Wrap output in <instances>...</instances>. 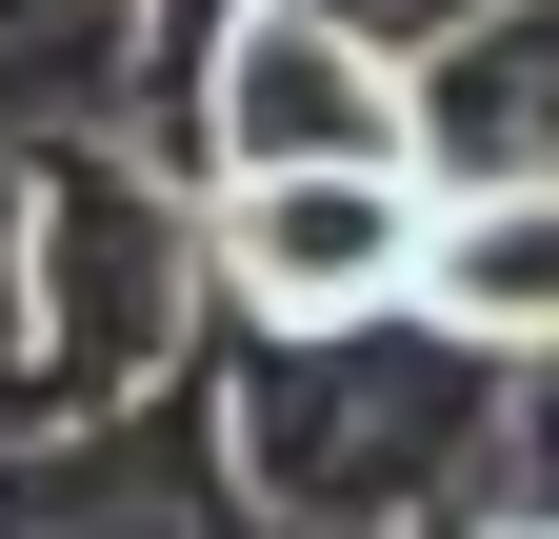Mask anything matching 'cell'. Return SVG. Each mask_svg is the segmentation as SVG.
I'll use <instances>...</instances> for the list:
<instances>
[{
	"mask_svg": "<svg viewBox=\"0 0 559 539\" xmlns=\"http://www.w3.org/2000/svg\"><path fill=\"white\" fill-rule=\"evenodd\" d=\"M221 340V260H200V160L160 120H81L21 141V340H0V420H120Z\"/></svg>",
	"mask_w": 559,
	"mask_h": 539,
	"instance_id": "cell-2",
	"label": "cell"
},
{
	"mask_svg": "<svg viewBox=\"0 0 559 539\" xmlns=\"http://www.w3.org/2000/svg\"><path fill=\"white\" fill-rule=\"evenodd\" d=\"M0 340H21V160H0Z\"/></svg>",
	"mask_w": 559,
	"mask_h": 539,
	"instance_id": "cell-11",
	"label": "cell"
},
{
	"mask_svg": "<svg viewBox=\"0 0 559 539\" xmlns=\"http://www.w3.org/2000/svg\"><path fill=\"white\" fill-rule=\"evenodd\" d=\"M0 539H300V519L260 500L221 340H200L160 399H120V420H0Z\"/></svg>",
	"mask_w": 559,
	"mask_h": 539,
	"instance_id": "cell-3",
	"label": "cell"
},
{
	"mask_svg": "<svg viewBox=\"0 0 559 539\" xmlns=\"http://www.w3.org/2000/svg\"><path fill=\"white\" fill-rule=\"evenodd\" d=\"M221 399H240V459L300 539H419L460 519L479 480L520 459V360H479L460 320H221Z\"/></svg>",
	"mask_w": 559,
	"mask_h": 539,
	"instance_id": "cell-1",
	"label": "cell"
},
{
	"mask_svg": "<svg viewBox=\"0 0 559 539\" xmlns=\"http://www.w3.org/2000/svg\"><path fill=\"white\" fill-rule=\"evenodd\" d=\"M419 180H559V0H500L419 60Z\"/></svg>",
	"mask_w": 559,
	"mask_h": 539,
	"instance_id": "cell-7",
	"label": "cell"
},
{
	"mask_svg": "<svg viewBox=\"0 0 559 539\" xmlns=\"http://www.w3.org/2000/svg\"><path fill=\"white\" fill-rule=\"evenodd\" d=\"M221 21H240V0H160V100H180V60L221 40Z\"/></svg>",
	"mask_w": 559,
	"mask_h": 539,
	"instance_id": "cell-10",
	"label": "cell"
},
{
	"mask_svg": "<svg viewBox=\"0 0 559 539\" xmlns=\"http://www.w3.org/2000/svg\"><path fill=\"white\" fill-rule=\"evenodd\" d=\"M81 120H160V0H0V160Z\"/></svg>",
	"mask_w": 559,
	"mask_h": 539,
	"instance_id": "cell-8",
	"label": "cell"
},
{
	"mask_svg": "<svg viewBox=\"0 0 559 539\" xmlns=\"http://www.w3.org/2000/svg\"><path fill=\"white\" fill-rule=\"evenodd\" d=\"M160 141H180L200 180H320V160H360V180H419V60L340 40L320 0H240V21L180 60Z\"/></svg>",
	"mask_w": 559,
	"mask_h": 539,
	"instance_id": "cell-4",
	"label": "cell"
},
{
	"mask_svg": "<svg viewBox=\"0 0 559 539\" xmlns=\"http://www.w3.org/2000/svg\"><path fill=\"white\" fill-rule=\"evenodd\" d=\"M320 21H340V40H380V60H440L460 21H500V0H320Z\"/></svg>",
	"mask_w": 559,
	"mask_h": 539,
	"instance_id": "cell-9",
	"label": "cell"
},
{
	"mask_svg": "<svg viewBox=\"0 0 559 539\" xmlns=\"http://www.w3.org/2000/svg\"><path fill=\"white\" fill-rule=\"evenodd\" d=\"M419 320H460L479 360L559 380V180H440V240H419Z\"/></svg>",
	"mask_w": 559,
	"mask_h": 539,
	"instance_id": "cell-6",
	"label": "cell"
},
{
	"mask_svg": "<svg viewBox=\"0 0 559 539\" xmlns=\"http://www.w3.org/2000/svg\"><path fill=\"white\" fill-rule=\"evenodd\" d=\"M419 240H440V180H200V260H221V320H400L419 300Z\"/></svg>",
	"mask_w": 559,
	"mask_h": 539,
	"instance_id": "cell-5",
	"label": "cell"
}]
</instances>
